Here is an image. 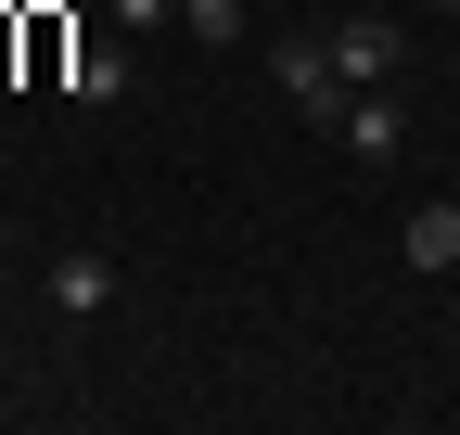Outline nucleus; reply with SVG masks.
Listing matches in <instances>:
<instances>
[{"label": "nucleus", "mask_w": 460, "mask_h": 435, "mask_svg": "<svg viewBox=\"0 0 460 435\" xmlns=\"http://www.w3.org/2000/svg\"><path fill=\"white\" fill-rule=\"evenodd\" d=\"M269 90H281V102H295V116H307V129H332V116H345V102H358V90H345V77H332V39H320V26H281V51H269Z\"/></svg>", "instance_id": "f257e3e1"}, {"label": "nucleus", "mask_w": 460, "mask_h": 435, "mask_svg": "<svg viewBox=\"0 0 460 435\" xmlns=\"http://www.w3.org/2000/svg\"><path fill=\"white\" fill-rule=\"evenodd\" d=\"M320 39H332V77H345V90H396V65H410V26L371 13V0H358V13H332Z\"/></svg>", "instance_id": "f03ea898"}, {"label": "nucleus", "mask_w": 460, "mask_h": 435, "mask_svg": "<svg viewBox=\"0 0 460 435\" xmlns=\"http://www.w3.org/2000/svg\"><path fill=\"white\" fill-rule=\"evenodd\" d=\"M396 256H410L422 282H447V269H460V205H447V192H422L410 218H396Z\"/></svg>", "instance_id": "7ed1b4c3"}, {"label": "nucleus", "mask_w": 460, "mask_h": 435, "mask_svg": "<svg viewBox=\"0 0 460 435\" xmlns=\"http://www.w3.org/2000/svg\"><path fill=\"white\" fill-rule=\"evenodd\" d=\"M51 307H65V320H102L115 307V256L102 244H65V256H51V282H39Z\"/></svg>", "instance_id": "20e7f679"}, {"label": "nucleus", "mask_w": 460, "mask_h": 435, "mask_svg": "<svg viewBox=\"0 0 460 435\" xmlns=\"http://www.w3.org/2000/svg\"><path fill=\"white\" fill-rule=\"evenodd\" d=\"M345 154H371V167H396V154H410V102H396V90H358V102H345Z\"/></svg>", "instance_id": "39448f33"}, {"label": "nucleus", "mask_w": 460, "mask_h": 435, "mask_svg": "<svg viewBox=\"0 0 460 435\" xmlns=\"http://www.w3.org/2000/svg\"><path fill=\"white\" fill-rule=\"evenodd\" d=\"M65 90H77V102H128V26L77 39V51H65Z\"/></svg>", "instance_id": "423d86ee"}, {"label": "nucleus", "mask_w": 460, "mask_h": 435, "mask_svg": "<svg viewBox=\"0 0 460 435\" xmlns=\"http://www.w3.org/2000/svg\"><path fill=\"white\" fill-rule=\"evenodd\" d=\"M243 26H256V0H180V39L192 51H230Z\"/></svg>", "instance_id": "0eeeda50"}, {"label": "nucleus", "mask_w": 460, "mask_h": 435, "mask_svg": "<svg viewBox=\"0 0 460 435\" xmlns=\"http://www.w3.org/2000/svg\"><path fill=\"white\" fill-rule=\"evenodd\" d=\"M102 26H128V39H166V26H180V0H102Z\"/></svg>", "instance_id": "6e6552de"}, {"label": "nucleus", "mask_w": 460, "mask_h": 435, "mask_svg": "<svg viewBox=\"0 0 460 435\" xmlns=\"http://www.w3.org/2000/svg\"><path fill=\"white\" fill-rule=\"evenodd\" d=\"M0 307H13V256H0Z\"/></svg>", "instance_id": "1a4fd4ad"}, {"label": "nucleus", "mask_w": 460, "mask_h": 435, "mask_svg": "<svg viewBox=\"0 0 460 435\" xmlns=\"http://www.w3.org/2000/svg\"><path fill=\"white\" fill-rule=\"evenodd\" d=\"M447 77H460V26H447Z\"/></svg>", "instance_id": "9d476101"}, {"label": "nucleus", "mask_w": 460, "mask_h": 435, "mask_svg": "<svg viewBox=\"0 0 460 435\" xmlns=\"http://www.w3.org/2000/svg\"><path fill=\"white\" fill-rule=\"evenodd\" d=\"M435 13H447V26H460V0H435Z\"/></svg>", "instance_id": "9b49d317"}]
</instances>
